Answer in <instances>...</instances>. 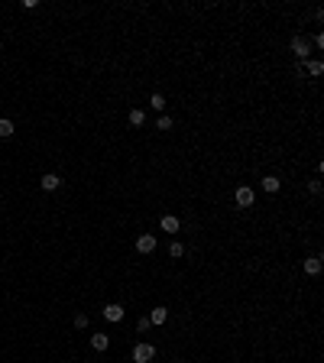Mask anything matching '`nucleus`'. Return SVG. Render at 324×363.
<instances>
[{
    "label": "nucleus",
    "instance_id": "obj_2",
    "mask_svg": "<svg viewBox=\"0 0 324 363\" xmlns=\"http://www.w3.org/2000/svg\"><path fill=\"white\" fill-rule=\"evenodd\" d=\"M233 201H237V208H253L256 204V195L250 185H240L237 192H233Z\"/></svg>",
    "mask_w": 324,
    "mask_h": 363
},
{
    "label": "nucleus",
    "instance_id": "obj_9",
    "mask_svg": "<svg viewBox=\"0 0 324 363\" xmlns=\"http://www.w3.org/2000/svg\"><path fill=\"white\" fill-rule=\"evenodd\" d=\"M159 227H162V231H165V233H178V231H182V221H178L175 214H162Z\"/></svg>",
    "mask_w": 324,
    "mask_h": 363
},
{
    "label": "nucleus",
    "instance_id": "obj_16",
    "mask_svg": "<svg viewBox=\"0 0 324 363\" xmlns=\"http://www.w3.org/2000/svg\"><path fill=\"white\" fill-rule=\"evenodd\" d=\"M175 127V120H172L169 114H159V120H156V130H172Z\"/></svg>",
    "mask_w": 324,
    "mask_h": 363
},
{
    "label": "nucleus",
    "instance_id": "obj_6",
    "mask_svg": "<svg viewBox=\"0 0 324 363\" xmlns=\"http://www.w3.org/2000/svg\"><path fill=\"white\" fill-rule=\"evenodd\" d=\"M88 344H91V350H97V354H104V350L110 347V334L97 331V334H91V337H88Z\"/></svg>",
    "mask_w": 324,
    "mask_h": 363
},
{
    "label": "nucleus",
    "instance_id": "obj_20",
    "mask_svg": "<svg viewBox=\"0 0 324 363\" xmlns=\"http://www.w3.org/2000/svg\"><path fill=\"white\" fill-rule=\"evenodd\" d=\"M311 46H315V49H324V36H321V33H315V36H311Z\"/></svg>",
    "mask_w": 324,
    "mask_h": 363
},
{
    "label": "nucleus",
    "instance_id": "obj_18",
    "mask_svg": "<svg viewBox=\"0 0 324 363\" xmlns=\"http://www.w3.org/2000/svg\"><path fill=\"white\" fill-rule=\"evenodd\" d=\"M149 328H153V325H149V318L143 315V318H139V321H136V331H139V334H146Z\"/></svg>",
    "mask_w": 324,
    "mask_h": 363
},
{
    "label": "nucleus",
    "instance_id": "obj_4",
    "mask_svg": "<svg viewBox=\"0 0 324 363\" xmlns=\"http://www.w3.org/2000/svg\"><path fill=\"white\" fill-rule=\"evenodd\" d=\"M100 315L107 318L110 325H117V321H124L127 311H124V305H120V301H110V305H104V311H100Z\"/></svg>",
    "mask_w": 324,
    "mask_h": 363
},
{
    "label": "nucleus",
    "instance_id": "obj_3",
    "mask_svg": "<svg viewBox=\"0 0 324 363\" xmlns=\"http://www.w3.org/2000/svg\"><path fill=\"white\" fill-rule=\"evenodd\" d=\"M292 52H295V59H311V42L305 36H292Z\"/></svg>",
    "mask_w": 324,
    "mask_h": 363
},
{
    "label": "nucleus",
    "instance_id": "obj_11",
    "mask_svg": "<svg viewBox=\"0 0 324 363\" xmlns=\"http://www.w3.org/2000/svg\"><path fill=\"white\" fill-rule=\"evenodd\" d=\"M305 276H321V256H308L305 260Z\"/></svg>",
    "mask_w": 324,
    "mask_h": 363
},
{
    "label": "nucleus",
    "instance_id": "obj_7",
    "mask_svg": "<svg viewBox=\"0 0 324 363\" xmlns=\"http://www.w3.org/2000/svg\"><path fill=\"white\" fill-rule=\"evenodd\" d=\"M39 185H42V192H59V188H62V175H55V172H46V175L39 178Z\"/></svg>",
    "mask_w": 324,
    "mask_h": 363
},
{
    "label": "nucleus",
    "instance_id": "obj_14",
    "mask_svg": "<svg viewBox=\"0 0 324 363\" xmlns=\"http://www.w3.org/2000/svg\"><path fill=\"white\" fill-rule=\"evenodd\" d=\"M13 130H16L13 120H10V117H0V139H10V136H13Z\"/></svg>",
    "mask_w": 324,
    "mask_h": 363
},
{
    "label": "nucleus",
    "instance_id": "obj_13",
    "mask_svg": "<svg viewBox=\"0 0 324 363\" xmlns=\"http://www.w3.org/2000/svg\"><path fill=\"white\" fill-rule=\"evenodd\" d=\"M259 185H262V192L276 195L279 188H282V182H279V175H266V178H262V182H259Z\"/></svg>",
    "mask_w": 324,
    "mask_h": 363
},
{
    "label": "nucleus",
    "instance_id": "obj_15",
    "mask_svg": "<svg viewBox=\"0 0 324 363\" xmlns=\"http://www.w3.org/2000/svg\"><path fill=\"white\" fill-rule=\"evenodd\" d=\"M169 256H172V260H182V256H185V243L172 240V243H169Z\"/></svg>",
    "mask_w": 324,
    "mask_h": 363
},
{
    "label": "nucleus",
    "instance_id": "obj_21",
    "mask_svg": "<svg viewBox=\"0 0 324 363\" xmlns=\"http://www.w3.org/2000/svg\"><path fill=\"white\" fill-rule=\"evenodd\" d=\"M172 363H182V360H172Z\"/></svg>",
    "mask_w": 324,
    "mask_h": 363
},
{
    "label": "nucleus",
    "instance_id": "obj_10",
    "mask_svg": "<svg viewBox=\"0 0 324 363\" xmlns=\"http://www.w3.org/2000/svg\"><path fill=\"white\" fill-rule=\"evenodd\" d=\"M321 71H324V62H321V59H305V65H301V75L318 78Z\"/></svg>",
    "mask_w": 324,
    "mask_h": 363
},
{
    "label": "nucleus",
    "instance_id": "obj_22",
    "mask_svg": "<svg viewBox=\"0 0 324 363\" xmlns=\"http://www.w3.org/2000/svg\"><path fill=\"white\" fill-rule=\"evenodd\" d=\"M0 163H3V159H0Z\"/></svg>",
    "mask_w": 324,
    "mask_h": 363
},
{
    "label": "nucleus",
    "instance_id": "obj_5",
    "mask_svg": "<svg viewBox=\"0 0 324 363\" xmlns=\"http://www.w3.org/2000/svg\"><path fill=\"white\" fill-rule=\"evenodd\" d=\"M156 247H159L156 233H139V237H136V250H139V253H156Z\"/></svg>",
    "mask_w": 324,
    "mask_h": 363
},
{
    "label": "nucleus",
    "instance_id": "obj_19",
    "mask_svg": "<svg viewBox=\"0 0 324 363\" xmlns=\"http://www.w3.org/2000/svg\"><path fill=\"white\" fill-rule=\"evenodd\" d=\"M71 325H75L78 331H85V328H88V315H75V321H71Z\"/></svg>",
    "mask_w": 324,
    "mask_h": 363
},
{
    "label": "nucleus",
    "instance_id": "obj_12",
    "mask_svg": "<svg viewBox=\"0 0 324 363\" xmlns=\"http://www.w3.org/2000/svg\"><path fill=\"white\" fill-rule=\"evenodd\" d=\"M127 120H130V127H143V124H146V110H143V107H133L130 114H127Z\"/></svg>",
    "mask_w": 324,
    "mask_h": 363
},
{
    "label": "nucleus",
    "instance_id": "obj_8",
    "mask_svg": "<svg viewBox=\"0 0 324 363\" xmlns=\"http://www.w3.org/2000/svg\"><path fill=\"white\" fill-rule=\"evenodd\" d=\"M149 325H153V328H159V325H165V321H169V308H162V305H156V308L153 311H149Z\"/></svg>",
    "mask_w": 324,
    "mask_h": 363
},
{
    "label": "nucleus",
    "instance_id": "obj_17",
    "mask_svg": "<svg viewBox=\"0 0 324 363\" xmlns=\"http://www.w3.org/2000/svg\"><path fill=\"white\" fill-rule=\"evenodd\" d=\"M149 107L162 114V110H165V98H162V94H153V98H149Z\"/></svg>",
    "mask_w": 324,
    "mask_h": 363
},
{
    "label": "nucleus",
    "instance_id": "obj_1",
    "mask_svg": "<svg viewBox=\"0 0 324 363\" xmlns=\"http://www.w3.org/2000/svg\"><path fill=\"white\" fill-rule=\"evenodd\" d=\"M156 360V347L149 344V340H139V344H133V363H149Z\"/></svg>",
    "mask_w": 324,
    "mask_h": 363
}]
</instances>
